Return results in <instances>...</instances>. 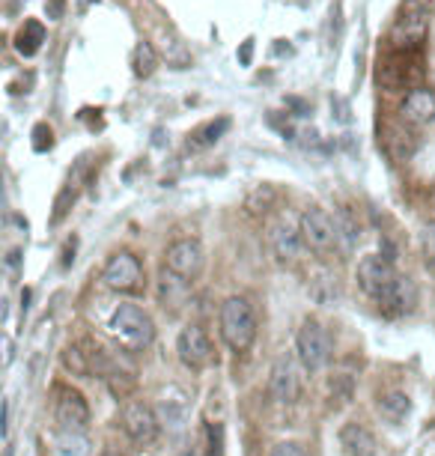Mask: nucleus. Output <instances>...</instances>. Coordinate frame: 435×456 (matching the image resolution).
<instances>
[{"label":"nucleus","instance_id":"2eb2a0df","mask_svg":"<svg viewBox=\"0 0 435 456\" xmlns=\"http://www.w3.org/2000/svg\"><path fill=\"white\" fill-rule=\"evenodd\" d=\"M340 451H343L346 456H376L379 442L364 424L349 420V424L340 427Z\"/></svg>","mask_w":435,"mask_h":456},{"label":"nucleus","instance_id":"aec40b11","mask_svg":"<svg viewBox=\"0 0 435 456\" xmlns=\"http://www.w3.org/2000/svg\"><path fill=\"white\" fill-rule=\"evenodd\" d=\"M191 292V283L176 278V274H170L167 269L161 272V281H158V301L165 307H179L185 305V298H189Z\"/></svg>","mask_w":435,"mask_h":456},{"label":"nucleus","instance_id":"f03ea898","mask_svg":"<svg viewBox=\"0 0 435 456\" xmlns=\"http://www.w3.org/2000/svg\"><path fill=\"white\" fill-rule=\"evenodd\" d=\"M108 331L119 346L129 352H143L156 340V322L138 305H119L108 320Z\"/></svg>","mask_w":435,"mask_h":456},{"label":"nucleus","instance_id":"4be33fe9","mask_svg":"<svg viewBox=\"0 0 435 456\" xmlns=\"http://www.w3.org/2000/svg\"><path fill=\"white\" fill-rule=\"evenodd\" d=\"M426 37V19L423 12H408L397 21L394 28V42L397 45H417Z\"/></svg>","mask_w":435,"mask_h":456},{"label":"nucleus","instance_id":"a878e982","mask_svg":"<svg viewBox=\"0 0 435 456\" xmlns=\"http://www.w3.org/2000/svg\"><path fill=\"white\" fill-rule=\"evenodd\" d=\"M310 296L319 301V305H331L337 301L340 296V287H337V278L331 272H319L317 278L310 281Z\"/></svg>","mask_w":435,"mask_h":456},{"label":"nucleus","instance_id":"393cba45","mask_svg":"<svg viewBox=\"0 0 435 456\" xmlns=\"http://www.w3.org/2000/svg\"><path fill=\"white\" fill-rule=\"evenodd\" d=\"M45 42V28L39 21H24V28L15 37V48H19L21 57H33Z\"/></svg>","mask_w":435,"mask_h":456},{"label":"nucleus","instance_id":"473e14b6","mask_svg":"<svg viewBox=\"0 0 435 456\" xmlns=\"http://www.w3.org/2000/svg\"><path fill=\"white\" fill-rule=\"evenodd\" d=\"M63 6H66V4H63V0H51V4L45 6L48 19H51V21H57V19H60V15H63Z\"/></svg>","mask_w":435,"mask_h":456},{"label":"nucleus","instance_id":"412c9836","mask_svg":"<svg viewBox=\"0 0 435 456\" xmlns=\"http://www.w3.org/2000/svg\"><path fill=\"white\" fill-rule=\"evenodd\" d=\"M408 411H412V397L406 391H388L385 397H379V415L388 424H403Z\"/></svg>","mask_w":435,"mask_h":456},{"label":"nucleus","instance_id":"7c9ffc66","mask_svg":"<svg viewBox=\"0 0 435 456\" xmlns=\"http://www.w3.org/2000/svg\"><path fill=\"white\" fill-rule=\"evenodd\" d=\"M269 456H310V453H307V447L298 444V442H280V444L271 447Z\"/></svg>","mask_w":435,"mask_h":456},{"label":"nucleus","instance_id":"72a5a7b5","mask_svg":"<svg viewBox=\"0 0 435 456\" xmlns=\"http://www.w3.org/2000/svg\"><path fill=\"white\" fill-rule=\"evenodd\" d=\"M251 51H254V39H247L242 48V63H251Z\"/></svg>","mask_w":435,"mask_h":456},{"label":"nucleus","instance_id":"6ab92c4d","mask_svg":"<svg viewBox=\"0 0 435 456\" xmlns=\"http://www.w3.org/2000/svg\"><path fill=\"white\" fill-rule=\"evenodd\" d=\"M63 367L72 376H93V340L72 343L63 349Z\"/></svg>","mask_w":435,"mask_h":456},{"label":"nucleus","instance_id":"c756f323","mask_svg":"<svg viewBox=\"0 0 435 456\" xmlns=\"http://www.w3.org/2000/svg\"><path fill=\"white\" fill-rule=\"evenodd\" d=\"M421 242H423V256H426V269L435 272V224L423 227L421 233Z\"/></svg>","mask_w":435,"mask_h":456},{"label":"nucleus","instance_id":"bb28decb","mask_svg":"<svg viewBox=\"0 0 435 456\" xmlns=\"http://www.w3.org/2000/svg\"><path fill=\"white\" fill-rule=\"evenodd\" d=\"M132 66H134V75H138V78H149L158 66L156 48H152L149 42H138V48H134V54H132Z\"/></svg>","mask_w":435,"mask_h":456},{"label":"nucleus","instance_id":"1a4fd4ad","mask_svg":"<svg viewBox=\"0 0 435 456\" xmlns=\"http://www.w3.org/2000/svg\"><path fill=\"white\" fill-rule=\"evenodd\" d=\"M54 420L57 429H69V433H87L90 427V406L81 391L75 388H57L54 400Z\"/></svg>","mask_w":435,"mask_h":456},{"label":"nucleus","instance_id":"f257e3e1","mask_svg":"<svg viewBox=\"0 0 435 456\" xmlns=\"http://www.w3.org/2000/svg\"><path fill=\"white\" fill-rule=\"evenodd\" d=\"M218 325L221 340L233 352H247L254 346V340H257V314H254V305L245 296H230L221 305Z\"/></svg>","mask_w":435,"mask_h":456},{"label":"nucleus","instance_id":"c85d7f7f","mask_svg":"<svg viewBox=\"0 0 435 456\" xmlns=\"http://www.w3.org/2000/svg\"><path fill=\"white\" fill-rule=\"evenodd\" d=\"M206 456H224V427L206 424Z\"/></svg>","mask_w":435,"mask_h":456},{"label":"nucleus","instance_id":"2f4dec72","mask_svg":"<svg viewBox=\"0 0 435 456\" xmlns=\"http://www.w3.org/2000/svg\"><path fill=\"white\" fill-rule=\"evenodd\" d=\"M33 137H36V141H33V150H36V152H45V150H51V143H54V141H51L54 134H51L48 126H36V128H33Z\"/></svg>","mask_w":435,"mask_h":456},{"label":"nucleus","instance_id":"39448f33","mask_svg":"<svg viewBox=\"0 0 435 456\" xmlns=\"http://www.w3.org/2000/svg\"><path fill=\"white\" fill-rule=\"evenodd\" d=\"M295 352L298 361L304 364V370L317 373L331 361V338L328 331L322 329L319 320H304L302 329L295 334Z\"/></svg>","mask_w":435,"mask_h":456},{"label":"nucleus","instance_id":"ddd939ff","mask_svg":"<svg viewBox=\"0 0 435 456\" xmlns=\"http://www.w3.org/2000/svg\"><path fill=\"white\" fill-rule=\"evenodd\" d=\"M189 411H191V400L182 388L170 385V388L158 394V420L167 424L170 429H182L189 424Z\"/></svg>","mask_w":435,"mask_h":456},{"label":"nucleus","instance_id":"cd10ccee","mask_svg":"<svg viewBox=\"0 0 435 456\" xmlns=\"http://www.w3.org/2000/svg\"><path fill=\"white\" fill-rule=\"evenodd\" d=\"M328 388H331V403L337 400V406H349V403H352V394H355V382H352V376L337 373V376L328 382Z\"/></svg>","mask_w":435,"mask_h":456},{"label":"nucleus","instance_id":"6e6552de","mask_svg":"<svg viewBox=\"0 0 435 456\" xmlns=\"http://www.w3.org/2000/svg\"><path fill=\"white\" fill-rule=\"evenodd\" d=\"M165 269L182 281H197L206 269V251L197 239H176L165 254Z\"/></svg>","mask_w":435,"mask_h":456},{"label":"nucleus","instance_id":"4468645a","mask_svg":"<svg viewBox=\"0 0 435 456\" xmlns=\"http://www.w3.org/2000/svg\"><path fill=\"white\" fill-rule=\"evenodd\" d=\"M406 123L412 126H430L435 123V90L430 87H412L408 96L403 99V108H399Z\"/></svg>","mask_w":435,"mask_h":456},{"label":"nucleus","instance_id":"9b49d317","mask_svg":"<svg viewBox=\"0 0 435 456\" xmlns=\"http://www.w3.org/2000/svg\"><path fill=\"white\" fill-rule=\"evenodd\" d=\"M176 352L179 361H182L189 370H206L215 358V349H212L209 334L200 329V325H185L176 338Z\"/></svg>","mask_w":435,"mask_h":456},{"label":"nucleus","instance_id":"7ed1b4c3","mask_svg":"<svg viewBox=\"0 0 435 456\" xmlns=\"http://www.w3.org/2000/svg\"><path fill=\"white\" fill-rule=\"evenodd\" d=\"M397 281H399V274L394 269V256L373 254L358 263V287L364 289V296H370L376 301V305L394 289Z\"/></svg>","mask_w":435,"mask_h":456},{"label":"nucleus","instance_id":"f704fd0d","mask_svg":"<svg viewBox=\"0 0 435 456\" xmlns=\"http://www.w3.org/2000/svg\"><path fill=\"white\" fill-rule=\"evenodd\" d=\"M99 456H125L123 451H117V447H105V451H101Z\"/></svg>","mask_w":435,"mask_h":456},{"label":"nucleus","instance_id":"f8f14e48","mask_svg":"<svg viewBox=\"0 0 435 456\" xmlns=\"http://www.w3.org/2000/svg\"><path fill=\"white\" fill-rule=\"evenodd\" d=\"M269 248H271V254H275L278 263H293L304 248L302 227L293 224L289 218H278L269 227Z\"/></svg>","mask_w":435,"mask_h":456},{"label":"nucleus","instance_id":"0eeeda50","mask_svg":"<svg viewBox=\"0 0 435 456\" xmlns=\"http://www.w3.org/2000/svg\"><path fill=\"white\" fill-rule=\"evenodd\" d=\"M119 424H123V433L129 436L134 444H141V447L156 444V438L161 433L158 415L147 406V403H141V400H129L123 409H119Z\"/></svg>","mask_w":435,"mask_h":456},{"label":"nucleus","instance_id":"20e7f679","mask_svg":"<svg viewBox=\"0 0 435 456\" xmlns=\"http://www.w3.org/2000/svg\"><path fill=\"white\" fill-rule=\"evenodd\" d=\"M101 281H105L108 289L123 292V296H138L143 289V263L134 256L132 251H117L110 254V260L105 263V272H101Z\"/></svg>","mask_w":435,"mask_h":456},{"label":"nucleus","instance_id":"9d476101","mask_svg":"<svg viewBox=\"0 0 435 456\" xmlns=\"http://www.w3.org/2000/svg\"><path fill=\"white\" fill-rule=\"evenodd\" d=\"M302 394V379H298V367L293 355H278L275 364H271L269 373V397L271 403H280V406H289V403L298 400Z\"/></svg>","mask_w":435,"mask_h":456},{"label":"nucleus","instance_id":"f3484780","mask_svg":"<svg viewBox=\"0 0 435 456\" xmlns=\"http://www.w3.org/2000/svg\"><path fill=\"white\" fill-rule=\"evenodd\" d=\"M84 170H87V161H81L78 170L66 179V185H63V191L57 194V200H54V215H51V224H60L66 218V212L72 209L75 200H78V194H81V185H84Z\"/></svg>","mask_w":435,"mask_h":456},{"label":"nucleus","instance_id":"423d86ee","mask_svg":"<svg viewBox=\"0 0 435 456\" xmlns=\"http://www.w3.org/2000/svg\"><path fill=\"white\" fill-rule=\"evenodd\" d=\"M298 227H302L304 248H310L313 254H328L334 251V245H340L334 218L326 209H319V206H307L302 218H298Z\"/></svg>","mask_w":435,"mask_h":456},{"label":"nucleus","instance_id":"b1692460","mask_svg":"<svg viewBox=\"0 0 435 456\" xmlns=\"http://www.w3.org/2000/svg\"><path fill=\"white\" fill-rule=\"evenodd\" d=\"M334 224H337V242L343 245V251H352L361 239V224L349 209H337L334 212Z\"/></svg>","mask_w":435,"mask_h":456},{"label":"nucleus","instance_id":"a211bd4d","mask_svg":"<svg viewBox=\"0 0 435 456\" xmlns=\"http://www.w3.org/2000/svg\"><path fill=\"white\" fill-rule=\"evenodd\" d=\"M51 453L54 456H90L93 444L87 433H69V429H57L51 438Z\"/></svg>","mask_w":435,"mask_h":456},{"label":"nucleus","instance_id":"dca6fc26","mask_svg":"<svg viewBox=\"0 0 435 456\" xmlns=\"http://www.w3.org/2000/svg\"><path fill=\"white\" fill-rule=\"evenodd\" d=\"M417 298H421V296H417L415 281L399 274V281L394 283V289H391L388 296L379 301V311H385L388 316H406V314H412L415 307H417Z\"/></svg>","mask_w":435,"mask_h":456},{"label":"nucleus","instance_id":"5701e85b","mask_svg":"<svg viewBox=\"0 0 435 456\" xmlns=\"http://www.w3.org/2000/svg\"><path fill=\"white\" fill-rule=\"evenodd\" d=\"M227 128H230V119H227V117L209 119V123L197 126V128H194V132L189 134V146H191V150H206V146L218 143L221 137L227 134Z\"/></svg>","mask_w":435,"mask_h":456}]
</instances>
